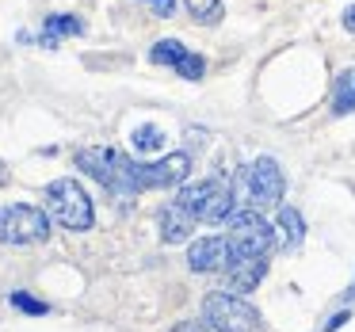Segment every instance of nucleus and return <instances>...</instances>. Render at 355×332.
<instances>
[{"instance_id": "16", "label": "nucleus", "mask_w": 355, "mask_h": 332, "mask_svg": "<svg viewBox=\"0 0 355 332\" xmlns=\"http://www.w3.org/2000/svg\"><path fill=\"white\" fill-rule=\"evenodd\" d=\"M164 146V134L157 130V126H138L134 130V149H141V153H153V149Z\"/></svg>"}, {"instance_id": "19", "label": "nucleus", "mask_w": 355, "mask_h": 332, "mask_svg": "<svg viewBox=\"0 0 355 332\" xmlns=\"http://www.w3.org/2000/svg\"><path fill=\"white\" fill-rule=\"evenodd\" d=\"M149 8H153V16H161V19H168L172 12H176V0H146Z\"/></svg>"}, {"instance_id": "11", "label": "nucleus", "mask_w": 355, "mask_h": 332, "mask_svg": "<svg viewBox=\"0 0 355 332\" xmlns=\"http://www.w3.org/2000/svg\"><path fill=\"white\" fill-rule=\"evenodd\" d=\"M187 263H191V271H222L225 263H230V241L222 237H202L191 245V252H187Z\"/></svg>"}, {"instance_id": "15", "label": "nucleus", "mask_w": 355, "mask_h": 332, "mask_svg": "<svg viewBox=\"0 0 355 332\" xmlns=\"http://www.w3.org/2000/svg\"><path fill=\"white\" fill-rule=\"evenodd\" d=\"M279 225H283V233H286V241H291V245H302V237H306V222H302L298 210L283 207V210H279Z\"/></svg>"}, {"instance_id": "10", "label": "nucleus", "mask_w": 355, "mask_h": 332, "mask_svg": "<svg viewBox=\"0 0 355 332\" xmlns=\"http://www.w3.org/2000/svg\"><path fill=\"white\" fill-rule=\"evenodd\" d=\"M222 271L233 290H256L268 275V256H230V263Z\"/></svg>"}, {"instance_id": "12", "label": "nucleus", "mask_w": 355, "mask_h": 332, "mask_svg": "<svg viewBox=\"0 0 355 332\" xmlns=\"http://www.w3.org/2000/svg\"><path fill=\"white\" fill-rule=\"evenodd\" d=\"M195 225H199V222H195L184 207L172 202V207H164V214H161V241H164V245H180V241L191 237Z\"/></svg>"}, {"instance_id": "21", "label": "nucleus", "mask_w": 355, "mask_h": 332, "mask_svg": "<svg viewBox=\"0 0 355 332\" xmlns=\"http://www.w3.org/2000/svg\"><path fill=\"white\" fill-rule=\"evenodd\" d=\"M344 321H347V313H336V317H332L329 324H324V332H336V329H340V324H344Z\"/></svg>"}, {"instance_id": "6", "label": "nucleus", "mask_w": 355, "mask_h": 332, "mask_svg": "<svg viewBox=\"0 0 355 332\" xmlns=\"http://www.w3.org/2000/svg\"><path fill=\"white\" fill-rule=\"evenodd\" d=\"M202 313H207V324H214L218 332H263L260 309L237 294H210Z\"/></svg>"}, {"instance_id": "23", "label": "nucleus", "mask_w": 355, "mask_h": 332, "mask_svg": "<svg viewBox=\"0 0 355 332\" xmlns=\"http://www.w3.org/2000/svg\"><path fill=\"white\" fill-rule=\"evenodd\" d=\"M347 298H355V283H352V290H347Z\"/></svg>"}, {"instance_id": "17", "label": "nucleus", "mask_w": 355, "mask_h": 332, "mask_svg": "<svg viewBox=\"0 0 355 332\" xmlns=\"http://www.w3.org/2000/svg\"><path fill=\"white\" fill-rule=\"evenodd\" d=\"M187 12L207 19V24H218L222 19V0H187Z\"/></svg>"}, {"instance_id": "5", "label": "nucleus", "mask_w": 355, "mask_h": 332, "mask_svg": "<svg viewBox=\"0 0 355 332\" xmlns=\"http://www.w3.org/2000/svg\"><path fill=\"white\" fill-rule=\"evenodd\" d=\"M50 237V214L27 202L0 207V245H39Z\"/></svg>"}, {"instance_id": "22", "label": "nucleus", "mask_w": 355, "mask_h": 332, "mask_svg": "<svg viewBox=\"0 0 355 332\" xmlns=\"http://www.w3.org/2000/svg\"><path fill=\"white\" fill-rule=\"evenodd\" d=\"M344 27H347V31H352V35H355V4H352V8H347V12H344Z\"/></svg>"}, {"instance_id": "7", "label": "nucleus", "mask_w": 355, "mask_h": 332, "mask_svg": "<svg viewBox=\"0 0 355 332\" xmlns=\"http://www.w3.org/2000/svg\"><path fill=\"white\" fill-rule=\"evenodd\" d=\"M286 191V180H283V168H279L275 157H260V161L248 164L245 172V199L252 210H263V207H275Z\"/></svg>"}, {"instance_id": "3", "label": "nucleus", "mask_w": 355, "mask_h": 332, "mask_svg": "<svg viewBox=\"0 0 355 332\" xmlns=\"http://www.w3.org/2000/svg\"><path fill=\"white\" fill-rule=\"evenodd\" d=\"M230 233H225V241H230V256H268L271 248L279 245L275 229L268 225V218L260 214V210H233L230 218Z\"/></svg>"}, {"instance_id": "14", "label": "nucleus", "mask_w": 355, "mask_h": 332, "mask_svg": "<svg viewBox=\"0 0 355 332\" xmlns=\"http://www.w3.org/2000/svg\"><path fill=\"white\" fill-rule=\"evenodd\" d=\"M332 111H336V115H347V111H355V69H344V73L336 77Z\"/></svg>"}, {"instance_id": "18", "label": "nucleus", "mask_w": 355, "mask_h": 332, "mask_svg": "<svg viewBox=\"0 0 355 332\" xmlns=\"http://www.w3.org/2000/svg\"><path fill=\"white\" fill-rule=\"evenodd\" d=\"M12 306H16V309H24V313H46V302L31 298V294H24V290H16V294H12Z\"/></svg>"}, {"instance_id": "8", "label": "nucleus", "mask_w": 355, "mask_h": 332, "mask_svg": "<svg viewBox=\"0 0 355 332\" xmlns=\"http://www.w3.org/2000/svg\"><path fill=\"white\" fill-rule=\"evenodd\" d=\"M191 172V157L187 153H168L153 164H138L134 161V184L138 191H157V187H172Z\"/></svg>"}, {"instance_id": "9", "label": "nucleus", "mask_w": 355, "mask_h": 332, "mask_svg": "<svg viewBox=\"0 0 355 332\" xmlns=\"http://www.w3.org/2000/svg\"><path fill=\"white\" fill-rule=\"evenodd\" d=\"M149 58L157 65H176L180 77H187V80H202V73H207V62L199 54H191V50H184V42H176V39H161L149 50Z\"/></svg>"}, {"instance_id": "20", "label": "nucleus", "mask_w": 355, "mask_h": 332, "mask_svg": "<svg viewBox=\"0 0 355 332\" xmlns=\"http://www.w3.org/2000/svg\"><path fill=\"white\" fill-rule=\"evenodd\" d=\"M172 332H218L214 324H207V321H180Z\"/></svg>"}, {"instance_id": "13", "label": "nucleus", "mask_w": 355, "mask_h": 332, "mask_svg": "<svg viewBox=\"0 0 355 332\" xmlns=\"http://www.w3.org/2000/svg\"><path fill=\"white\" fill-rule=\"evenodd\" d=\"M85 31V24H80L77 16H46V24H42V35H39V42L42 46H50L54 50L58 42L65 39V35H80Z\"/></svg>"}, {"instance_id": "2", "label": "nucleus", "mask_w": 355, "mask_h": 332, "mask_svg": "<svg viewBox=\"0 0 355 332\" xmlns=\"http://www.w3.org/2000/svg\"><path fill=\"white\" fill-rule=\"evenodd\" d=\"M46 214L54 222H62L65 229H92L96 222V210H92V199L88 191L77 184V180H54L46 187Z\"/></svg>"}, {"instance_id": "1", "label": "nucleus", "mask_w": 355, "mask_h": 332, "mask_svg": "<svg viewBox=\"0 0 355 332\" xmlns=\"http://www.w3.org/2000/svg\"><path fill=\"white\" fill-rule=\"evenodd\" d=\"M77 168L85 176H92L100 187H107L111 195L119 199H130L138 195V184H134V161L119 149H107V146H88L77 153Z\"/></svg>"}, {"instance_id": "4", "label": "nucleus", "mask_w": 355, "mask_h": 332, "mask_svg": "<svg viewBox=\"0 0 355 332\" xmlns=\"http://www.w3.org/2000/svg\"><path fill=\"white\" fill-rule=\"evenodd\" d=\"M176 207H184L195 222H225L233 214V191L222 180H202V184H187L180 187Z\"/></svg>"}]
</instances>
